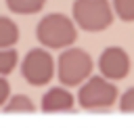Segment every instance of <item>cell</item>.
I'll use <instances>...</instances> for the list:
<instances>
[{
  "mask_svg": "<svg viewBox=\"0 0 134 128\" xmlns=\"http://www.w3.org/2000/svg\"><path fill=\"white\" fill-rule=\"evenodd\" d=\"M117 86L115 82L105 80L103 76H90L80 84L77 90V105L88 111L111 109L117 103Z\"/></svg>",
  "mask_w": 134,
  "mask_h": 128,
  "instance_id": "obj_4",
  "label": "cell"
},
{
  "mask_svg": "<svg viewBox=\"0 0 134 128\" xmlns=\"http://www.w3.org/2000/svg\"><path fill=\"white\" fill-rule=\"evenodd\" d=\"M2 111L4 113H34L36 111V103L27 94L17 92V94H10L6 99V103L2 105Z\"/></svg>",
  "mask_w": 134,
  "mask_h": 128,
  "instance_id": "obj_8",
  "label": "cell"
},
{
  "mask_svg": "<svg viewBox=\"0 0 134 128\" xmlns=\"http://www.w3.org/2000/svg\"><path fill=\"white\" fill-rule=\"evenodd\" d=\"M46 0H6V6L10 13L17 15H34L44 8Z\"/></svg>",
  "mask_w": 134,
  "mask_h": 128,
  "instance_id": "obj_10",
  "label": "cell"
},
{
  "mask_svg": "<svg viewBox=\"0 0 134 128\" xmlns=\"http://www.w3.org/2000/svg\"><path fill=\"white\" fill-rule=\"evenodd\" d=\"M92 57L84 50V48H77V46H69V48H63L59 59H57V78L61 80V84L65 88H71V86H80L84 80H88L92 76Z\"/></svg>",
  "mask_w": 134,
  "mask_h": 128,
  "instance_id": "obj_2",
  "label": "cell"
},
{
  "mask_svg": "<svg viewBox=\"0 0 134 128\" xmlns=\"http://www.w3.org/2000/svg\"><path fill=\"white\" fill-rule=\"evenodd\" d=\"M71 13V21L75 23V27L90 34L107 29L115 19L109 0H75Z\"/></svg>",
  "mask_w": 134,
  "mask_h": 128,
  "instance_id": "obj_3",
  "label": "cell"
},
{
  "mask_svg": "<svg viewBox=\"0 0 134 128\" xmlns=\"http://www.w3.org/2000/svg\"><path fill=\"white\" fill-rule=\"evenodd\" d=\"M21 76L31 86H46L54 78V59L42 46L31 48L21 61Z\"/></svg>",
  "mask_w": 134,
  "mask_h": 128,
  "instance_id": "obj_5",
  "label": "cell"
},
{
  "mask_svg": "<svg viewBox=\"0 0 134 128\" xmlns=\"http://www.w3.org/2000/svg\"><path fill=\"white\" fill-rule=\"evenodd\" d=\"M113 15H117V19L121 21H134V0H113L111 2Z\"/></svg>",
  "mask_w": 134,
  "mask_h": 128,
  "instance_id": "obj_11",
  "label": "cell"
},
{
  "mask_svg": "<svg viewBox=\"0 0 134 128\" xmlns=\"http://www.w3.org/2000/svg\"><path fill=\"white\" fill-rule=\"evenodd\" d=\"M17 50L15 48H0V76H8L15 67H17Z\"/></svg>",
  "mask_w": 134,
  "mask_h": 128,
  "instance_id": "obj_12",
  "label": "cell"
},
{
  "mask_svg": "<svg viewBox=\"0 0 134 128\" xmlns=\"http://www.w3.org/2000/svg\"><path fill=\"white\" fill-rule=\"evenodd\" d=\"M119 111L121 113H134V86H130L119 97Z\"/></svg>",
  "mask_w": 134,
  "mask_h": 128,
  "instance_id": "obj_13",
  "label": "cell"
},
{
  "mask_svg": "<svg viewBox=\"0 0 134 128\" xmlns=\"http://www.w3.org/2000/svg\"><path fill=\"white\" fill-rule=\"evenodd\" d=\"M13 92H10V84H8V80L4 78V76H0V109H2V105L6 103V99L10 97Z\"/></svg>",
  "mask_w": 134,
  "mask_h": 128,
  "instance_id": "obj_14",
  "label": "cell"
},
{
  "mask_svg": "<svg viewBox=\"0 0 134 128\" xmlns=\"http://www.w3.org/2000/svg\"><path fill=\"white\" fill-rule=\"evenodd\" d=\"M19 36V25L10 17H0V48H15Z\"/></svg>",
  "mask_w": 134,
  "mask_h": 128,
  "instance_id": "obj_9",
  "label": "cell"
},
{
  "mask_svg": "<svg viewBox=\"0 0 134 128\" xmlns=\"http://www.w3.org/2000/svg\"><path fill=\"white\" fill-rule=\"evenodd\" d=\"M40 107L44 113H67V111H73L75 97L65 86H52L42 94Z\"/></svg>",
  "mask_w": 134,
  "mask_h": 128,
  "instance_id": "obj_7",
  "label": "cell"
},
{
  "mask_svg": "<svg viewBox=\"0 0 134 128\" xmlns=\"http://www.w3.org/2000/svg\"><path fill=\"white\" fill-rule=\"evenodd\" d=\"M36 36L38 42L42 44V48L52 50V48H69L75 40H77V27L71 21V17L63 15V13H48L40 19L38 27H36Z\"/></svg>",
  "mask_w": 134,
  "mask_h": 128,
  "instance_id": "obj_1",
  "label": "cell"
},
{
  "mask_svg": "<svg viewBox=\"0 0 134 128\" xmlns=\"http://www.w3.org/2000/svg\"><path fill=\"white\" fill-rule=\"evenodd\" d=\"M130 55L121 46H107L98 57V76L109 82H119L130 73Z\"/></svg>",
  "mask_w": 134,
  "mask_h": 128,
  "instance_id": "obj_6",
  "label": "cell"
}]
</instances>
